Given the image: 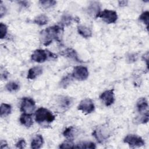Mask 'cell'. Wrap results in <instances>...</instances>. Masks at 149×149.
<instances>
[{
	"label": "cell",
	"instance_id": "cell-23",
	"mask_svg": "<svg viewBox=\"0 0 149 149\" xmlns=\"http://www.w3.org/2000/svg\"><path fill=\"white\" fill-rule=\"evenodd\" d=\"M74 128L72 126L67 127L63 132V136L69 140H73L74 137Z\"/></svg>",
	"mask_w": 149,
	"mask_h": 149
},
{
	"label": "cell",
	"instance_id": "cell-5",
	"mask_svg": "<svg viewBox=\"0 0 149 149\" xmlns=\"http://www.w3.org/2000/svg\"><path fill=\"white\" fill-rule=\"evenodd\" d=\"M123 142L128 144L130 147H139L145 144L144 140L136 134H128L123 139Z\"/></svg>",
	"mask_w": 149,
	"mask_h": 149
},
{
	"label": "cell",
	"instance_id": "cell-29",
	"mask_svg": "<svg viewBox=\"0 0 149 149\" xmlns=\"http://www.w3.org/2000/svg\"><path fill=\"white\" fill-rule=\"evenodd\" d=\"M8 27L6 24L3 23H0V37L1 39H3L7 34Z\"/></svg>",
	"mask_w": 149,
	"mask_h": 149
},
{
	"label": "cell",
	"instance_id": "cell-19",
	"mask_svg": "<svg viewBox=\"0 0 149 149\" xmlns=\"http://www.w3.org/2000/svg\"><path fill=\"white\" fill-rule=\"evenodd\" d=\"M48 22V17L44 14H41L38 15L34 18L33 20L34 23L39 26H44L47 24Z\"/></svg>",
	"mask_w": 149,
	"mask_h": 149
},
{
	"label": "cell",
	"instance_id": "cell-6",
	"mask_svg": "<svg viewBox=\"0 0 149 149\" xmlns=\"http://www.w3.org/2000/svg\"><path fill=\"white\" fill-rule=\"evenodd\" d=\"M35 101L31 98L24 97L20 104V111L25 113L31 114L35 109Z\"/></svg>",
	"mask_w": 149,
	"mask_h": 149
},
{
	"label": "cell",
	"instance_id": "cell-2",
	"mask_svg": "<svg viewBox=\"0 0 149 149\" xmlns=\"http://www.w3.org/2000/svg\"><path fill=\"white\" fill-rule=\"evenodd\" d=\"M55 119V116L48 109L41 107L35 113V120L39 124L51 123Z\"/></svg>",
	"mask_w": 149,
	"mask_h": 149
},
{
	"label": "cell",
	"instance_id": "cell-31",
	"mask_svg": "<svg viewBox=\"0 0 149 149\" xmlns=\"http://www.w3.org/2000/svg\"><path fill=\"white\" fill-rule=\"evenodd\" d=\"M148 111H147L145 113H144L140 121H141V123H146L148 122Z\"/></svg>",
	"mask_w": 149,
	"mask_h": 149
},
{
	"label": "cell",
	"instance_id": "cell-1",
	"mask_svg": "<svg viewBox=\"0 0 149 149\" xmlns=\"http://www.w3.org/2000/svg\"><path fill=\"white\" fill-rule=\"evenodd\" d=\"M63 31V27L55 25L48 27L41 31L40 39L41 42L45 46L50 44L54 40L59 41L61 34Z\"/></svg>",
	"mask_w": 149,
	"mask_h": 149
},
{
	"label": "cell",
	"instance_id": "cell-34",
	"mask_svg": "<svg viewBox=\"0 0 149 149\" xmlns=\"http://www.w3.org/2000/svg\"><path fill=\"white\" fill-rule=\"evenodd\" d=\"M9 73L6 71H3V72H1V79H3V80H6L8 78Z\"/></svg>",
	"mask_w": 149,
	"mask_h": 149
},
{
	"label": "cell",
	"instance_id": "cell-8",
	"mask_svg": "<svg viewBox=\"0 0 149 149\" xmlns=\"http://www.w3.org/2000/svg\"><path fill=\"white\" fill-rule=\"evenodd\" d=\"M94 104L93 100L90 98H85L81 101L77 107L78 110L85 113H90L94 111Z\"/></svg>",
	"mask_w": 149,
	"mask_h": 149
},
{
	"label": "cell",
	"instance_id": "cell-24",
	"mask_svg": "<svg viewBox=\"0 0 149 149\" xmlns=\"http://www.w3.org/2000/svg\"><path fill=\"white\" fill-rule=\"evenodd\" d=\"M6 88L8 91H10V92L16 91L17 90H19V85L15 81H10V82H9L6 85Z\"/></svg>",
	"mask_w": 149,
	"mask_h": 149
},
{
	"label": "cell",
	"instance_id": "cell-21",
	"mask_svg": "<svg viewBox=\"0 0 149 149\" xmlns=\"http://www.w3.org/2000/svg\"><path fill=\"white\" fill-rule=\"evenodd\" d=\"M39 3L42 6V8L48 9L56 5V2L53 0H42L39 1Z\"/></svg>",
	"mask_w": 149,
	"mask_h": 149
},
{
	"label": "cell",
	"instance_id": "cell-7",
	"mask_svg": "<svg viewBox=\"0 0 149 149\" xmlns=\"http://www.w3.org/2000/svg\"><path fill=\"white\" fill-rule=\"evenodd\" d=\"M71 74L75 79L83 81L86 80L88 77V71L85 66H77L74 68Z\"/></svg>",
	"mask_w": 149,
	"mask_h": 149
},
{
	"label": "cell",
	"instance_id": "cell-22",
	"mask_svg": "<svg viewBox=\"0 0 149 149\" xmlns=\"http://www.w3.org/2000/svg\"><path fill=\"white\" fill-rule=\"evenodd\" d=\"M72 102H73V100L72 98L68 97H62V98H61L60 104H61V106L62 108H69L72 104Z\"/></svg>",
	"mask_w": 149,
	"mask_h": 149
},
{
	"label": "cell",
	"instance_id": "cell-17",
	"mask_svg": "<svg viewBox=\"0 0 149 149\" xmlns=\"http://www.w3.org/2000/svg\"><path fill=\"white\" fill-rule=\"evenodd\" d=\"M43 144V137L41 134H37L32 140L31 147L33 149L40 148Z\"/></svg>",
	"mask_w": 149,
	"mask_h": 149
},
{
	"label": "cell",
	"instance_id": "cell-11",
	"mask_svg": "<svg viewBox=\"0 0 149 149\" xmlns=\"http://www.w3.org/2000/svg\"><path fill=\"white\" fill-rule=\"evenodd\" d=\"M100 4L98 2L94 1L91 2L87 8L88 14L92 17H97L98 14L100 12Z\"/></svg>",
	"mask_w": 149,
	"mask_h": 149
},
{
	"label": "cell",
	"instance_id": "cell-33",
	"mask_svg": "<svg viewBox=\"0 0 149 149\" xmlns=\"http://www.w3.org/2000/svg\"><path fill=\"white\" fill-rule=\"evenodd\" d=\"M6 9L3 5L2 2L1 1V3H0V17H2V16L6 13Z\"/></svg>",
	"mask_w": 149,
	"mask_h": 149
},
{
	"label": "cell",
	"instance_id": "cell-16",
	"mask_svg": "<svg viewBox=\"0 0 149 149\" xmlns=\"http://www.w3.org/2000/svg\"><path fill=\"white\" fill-rule=\"evenodd\" d=\"M148 102L146 98L144 97H141L139 98V100L137 101L136 103V107L137 109V111L140 113L144 112L146 111V109L148 108Z\"/></svg>",
	"mask_w": 149,
	"mask_h": 149
},
{
	"label": "cell",
	"instance_id": "cell-10",
	"mask_svg": "<svg viewBox=\"0 0 149 149\" xmlns=\"http://www.w3.org/2000/svg\"><path fill=\"white\" fill-rule=\"evenodd\" d=\"M106 130H104V129L97 128V129L94 130L93 132V136L96 139L97 141L100 143H102L106 139L108 138L109 134Z\"/></svg>",
	"mask_w": 149,
	"mask_h": 149
},
{
	"label": "cell",
	"instance_id": "cell-27",
	"mask_svg": "<svg viewBox=\"0 0 149 149\" xmlns=\"http://www.w3.org/2000/svg\"><path fill=\"white\" fill-rule=\"evenodd\" d=\"M74 146H75L73 142V140L68 139L67 140L61 144L59 147L60 148H74Z\"/></svg>",
	"mask_w": 149,
	"mask_h": 149
},
{
	"label": "cell",
	"instance_id": "cell-15",
	"mask_svg": "<svg viewBox=\"0 0 149 149\" xmlns=\"http://www.w3.org/2000/svg\"><path fill=\"white\" fill-rule=\"evenodd\" d=\"M77 32L84 38H89L92 36V31L90 29L86 26L79 25L77 26Z\"/></svg>",
	"mask_w": 149,
	"mask_h": 149
},
{
	"label": "cell",
	"instance_id": "cell-12",
	"mask_svg": "<svg viewBox=\"0 0 149 149\" xmlns=\"http://www.w3.org/2000/svg\"><path fill=\"white\" fill-rule=\"evenodd\" d=\"M61 54L63 56H65L66 57H68L71 59H73L74 61H76L77 62H83L78 56V55L76 51L72 48H67L65 50L62 51Z\"/></svg>",
	"mask_w": 149,
	"mask_h": 149
},
{
	"label": "cell",
	"instance_id": "cell-28",
	"mask_svg": "<svg viewBox=\"0 0 149 149\" xmlns=\"http://www.w3.org/2000/svg\"><path fill=\"white\" fill-rule=\"evenodd\" d=\"M72 18L69 15H64L61 19V26L63 27L64 26H68L71 23Z\"/></svg>",
	"mask_w": 149,
	"mask_h": 149
},
{
	"label": "cell",
	"instance_id": "cell-26",
	"mask_svg": "<svg viewBox=\"0 0 149 149\" xmlns=\"http://www.w3.org/2000/svg\"><path fill=\"white\" fill-rule=\"evenodd\" d=\"M72 77H73L70 74H69L67 76H65L61 81V86L63 88H66L70 83Z\"/></svg>",
	"mask_w": 149,
	"mask_h": 149
},
{
	"label": "cell",
	"instance_id": "cell-36",
	"mask_svg": "<svg viewBox=\"0 0 149 149\" xmlns=\"http://www.w3.org/2000/svg\"><path fill=\"white\" fill-rule=\"evenodd\" d=\"M118 3L120 6H126L127 5V1H118Z\"/></svg>",
	"mask_w": 149,
	"mask_h": 149
},
{
	"label": "cell",
	"instance_id": "cell-13",
	"mask_svg": "<svg viewBox=\"0 0 149 149\" xmlns=\"http://www.w3.org/2000/svg\"><path fill=\"white\" fill-rule=\"evenodd\" d=\"M42 68L41 66H34L33 68H30L29 70L27 73V79L30 80H33L36 79L37 77L39 76L42 73Z\"/></svg>",
	"mask_w": 149,
	"mask_h": 149
},
{
	"label": "cell",
	"instance_id": "cell-35",
	"mask_svg": "<svg viewBox=\"0 0 149 149\" xmlns=\"http://www.w3.org/2000/svg\"><path fill=\"white\" fill-rule=\"evenodd\" d=\"M8 148V144L5 140L1 141V148Z\"/></svg>",
	"mask_w": 149,
	"mask_h": 149
},
{
	"label": "cell",
	"instance_id": "cell-4",
	"mask_svg": "<svg viewBox=\"0 0 149 149\" xmlns=\"http://www.w3.org/2000/svg\"><path fill=\"white\" fill-rule=\"evenodd\" d=\"M97 17L101 18L104 22L108 24L115 23L118 19L117 13L112 10L105 9L98 14Z\"/></svg>",
	"mask_w": 149,
	"mask_h": 149
},
{
	"label": "cell",
	"instance_id": "cell-25",
	"mask_svg": "<svg viewBox=\"0 0 149 149\" xmlns=\"http://www.w3.org/2000/svg\"><path fill=\"white\" fill-rule=\"evenodd\" d=\"M139 19L144 23L147 26V29H148L149 24V12L148 11H145L143 12L139 16Z\"/></svg>",
	"mask_w": 149,
	"mask_h": 149
},
{
	"label": "cell",
	"instance_id": "cell-3",
	"mask_svg": "<svg viewBox=\"0 0 149 149\" xmlns=\"http://www.w3.org/2000/svg\"><path fill=\"white\" fill-rule=\"evenodd\" d=\"M57 56L54 53L48 51L44 49H36L32 54L31 58V59L38 63H42L48 59V58H56Z\"/></svg>",
	"mask_w": 149,
	"mask_h": 149
},
{
	"label": "cell",
	"instance_id": "cell-37",
	"mask_svg": "<svg viewBox=\"0 0 149 149\" xmlns=\"http://www.w3.org/2000/svg\"><path fill=\"white\" fill-rule=\"evenodd\" d=\"M19 3H22V5H23L24 6H29V2L27 1H20Z\"/></svg>",
	"mask_w": 149,
	"mask_h": 149
},
{
	"label": "cell",
	"instance_id": "cell-32",
	"mask_svg": "<svg viewBox=\"0 0 149 149\" xmlns=\"http://www.w3.org/2000/svg\"><path fill=\"white\" fill-rule=\"evenodd\" d=\"M137 59V56L136 54H130L127 56V61L129 62V63H132L134 61H136Z\"/></svg>",
	"mask_w": 149,
	"mask_h": 149
},
{
	"label": "cell",
	"instance_id": "cell-20",
	"mask_svg": "<svg viewBox=\"0 0 149 149\" xmlns=\"http://www.w3.org/2000/svg\"><path fill=\"white\" fill-rule=\"evenodd\" d=\"M74 148H91V149H94L96 148L95 144L93 142H81L79 144H77L76 146H74Z\"/></svg>",
	"mask_w": 149,
	"mask_h": 149
},
{
	"label": "cell",
	"instance_id": "cell-30",
	"mask_svg": "<svg viewBox=\"0 0 149 149\" xmlns=\"http://www.w3.org/2000/svg\"><path fill=\"white\" fill-rule=\"evenodd\" d=\"M26 146V142L24 139H21L17 141V143L16 144V147L18 148H23Z\"/></svg>",
	"mask_w": 149,
	"mask_h": 149
},
{
	"label": "cell",
	"instance_id": "cell-14",
	"mask_svg": "<svg viewBox=\"0 0 149 149\" xmlns=\"http://www.w3.org/2000/svg\"><path fill=\"white\" fill-rule=\"evenodd\" d=\"M20 122L22 125H24L27 127H31L33 124V118L31 114L23 113L20 117Z\"/></svg>",
	"mask_w": 149,
	"mask_h": 149
},
{
	"label": "cell",
	"instance_id": "cell-18",
	"mask_svg": "<svg viewBox=\"0 0 149 149\" xmlns=\"http://www.w3.org/2000/svg\"><path fill=\"white\" fill-rule=\"evenodd\" d=\"M12 111L11 105L8 104L3 103L1 105L0 107V115L1 117H5L8 116Z\"/></svg>",
	"mask_w": 149,
	"mask_h": 149
},
{
	"label": "cell",
	"instance_id": "cell-9",
	"mask_svg": "<svg viewBox=\"0 0 149 149\" xmlns=\"http://www.w3.org/2000/svg\"><path fill=\"white\" fill-rule=\"evenodd\" d=\"M100 99L107 106H111L115 101L113 90H108L104 91L100 96Z\"/></svg>",
	"mask_w": 149,
	"mask_h": 149
}]
</instances>
